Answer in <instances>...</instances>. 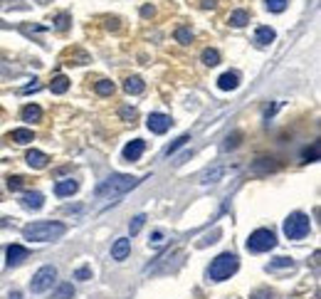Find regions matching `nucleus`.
<instances>
[{
	"instance_id": "35",
	"label": "nucleus",
	"mask_w": 321,
	"mask_h": 299,
	"mask_svg": "<svg viewBox=\"0 0 321 299\" xmlns=\"http://www.w3.org/2000/svg\"><path fill=\"white\" fill-rule=\"evenodd\" d=\"M301 159H304V161H316V159H319V146L314 143L311 148H306V151H304V156H301Z\"/></svg>"
},
{
	"instance_id": "39",
	"label": "nucleus",
	"mask_w": 321,
	"mask_h": 299,
	"mask_svg": "<svg viewBox=\"0 0 321 299\" xmlns=\"http://www.w3.org/2000/svg\"><path fill=\"white\" fill-rule=\"evenodd\" d=\"M151 245H153V247H160V245H163V233H160V230H156V233H153V240H151Z\"/></svg>"
},
{
	"instance_id": "6",
	"label": "nucleus",
	"mask_w": 321,
	"mask_h": 299,
	"mask_svg": "<svg viewBox=\"0 0 321 299\" xmlns=\"http://www.w3.org/2000/svg\"><path fill=\"white\" fill-rule=\"evenodd\" d=\"M55 279H57V267L45 265V267H40V269L35 272V277H32V282H30V289H32L35 294H42V292H47V289L55 284Z\"/></svg>"
},
{
	"instance_id": "18",
	"label": "nucleus",
	"mask_w": 321,
	"mask_h": 299,
	"mask_svg": "<svg viewBox=\"0 0 321 299\" xmlns=\"http://www.w3.org/2000/svg\"><path fill=\"white\" fill-rule=\"evenodd\" d=\"M23 121H30V124H35V121H40L42 119V109L37 106V104H28L25 109H23Z\"/></svg>"
},
{
	"instance_id": "11",
	"label": "nucleus",
	"mask_w": 321,
	"mask_h": 299,
	"mask_svg": "<svg viewBox=\"0 0 321 299\" xmlns=\"http://www.w3.org/2000/svg\"><path fill=\"white\" fill-rule=\"evenodd\" d=\"M77 191H79V183L72 181V178H64V181H57V183H55V196H57V198H67V196H72V193H77Z\"/></svg>"
},
{
	"instance_id": "40",
	"label": "nucleus",
	"mask_w": 321,
	"mask_h": 299,
	"mask_svg": "<svg viewBox=\"0 0 321 299\" xmlns=\"http://www.w3.org/2000/svg\"><path fill=\"white\" fill-rule=\"evenodd\" d=\"M215 5H218V0H200V8H205V10H208V8L213 10Z\"/></svg>"
},
{
	"instance_id": "7",
	"label": "nucleus",
	"mask_w": 321,
	"mask_h": 299,
	"mask_svg": "<svg viewBox=\"0 0 321 299\" xmlns=\"http://www.w3.org/2000/svg\"><path fill=\"white\" fill-rule=\"evenodd\" d=\"M171 116H166V114H160V111H153V114H148V119H146V126H148V131L151 133H166L168 129H171Z\"/></svg>"
},
{
	"instance_id": "2",
	"label": "nucleus",
	"mask_w": 321,
	"mask_h": 299,
	"mask_svg": "<svg viewBox=\"0 0 321 299\" xmlns=\"http://www.w3.org/2000/svg\"><path fill=\"white\" fill-rule=\"evenodd\" d=\"M138 183H141V181H138V178H133V176H126V173H114V176L104 178V181L94 188V198H106V196L116 198V196H124V193L133 191Z\"/></svg>"
},
{
	"instance_id": "10",
	"label": "nucleus",
	"mask_w": 321,
	"mask_h": 299,
	"mask_svg": "<svg viewBox=\"0 0 321 299\" xmlns=\"http://www.w3.org/2000/svg\"><path fill=\"white\" fill-rule=\"evenodd\" d=\"M128 252H131V240H128V237H119V240H114V245H111V260L124 262V260L128 257Z\"/></svg>"
},
{
	"instance_id": "17",
	"label": "nucleus",
	"mask_w": 321,
	"mask_h": 299,
	"mask_svg": "<svg viewBox=\"0 0 321 299\" xmlns=\"http://www.w3.org/2000/svg\"><path fill=\"white\" fill-rule=\"evenodd\" d=\"M143 89H146V84H143L141 77H128V79L124 82V92H126V94H141Z\"/></svg>"
},
{
	"instance_id": "32",
	"label": "nucleus",
	"mask_w": 321,
	"mask_h": 299,
	"mask_svg": "<svg viewBox=\"0 0 321 299\" xmlns=\"http://www.w3.org/2000/svg\"><path fill=\"white\" fill-rule=\"evenodd\" d=\"M69 20H72V18H69V13H60V15H57L55 28H57V30H67V28H69Z\"/></svg>"
},
{
	"instance_id": "33",
	"label": "nucleus",
	"mask_w": 321,
	"mask_h": 299,
	"mask_svg": "<svg viewBox=\"0 0 321 299\" xmlns=\"http://www.w3.org/2000/svg\"><path fill=\"white\" fill-rule=\"evenodd\" d=\"M23 186H25V178H23V176H10V178H8V188H10V191H20Z\"/></svg>"
},
{
	"instance_id": "24",
	"label": "nucleus",
	"mask_w": 321,
	"mask_h": 299,
	"mask_svg": "<svg viewBox=\"0 0 321 299\" xmlns=\"http://www.w3.org/2000/svg\"><path fill=\"white\" fill-rule=\"evenodd\" d=\"M188 141H191V133H183V136H178V138H176V141H173V143L166 148V151H163V156H173V154L178 151V148H183Z\"/></svg>"
},
{
	"instance_id": "13",
	"label": "nucleus",
	"mask_w": 321,
	"mask_h": 299,
	"mask_svg": "<svg viewBox=\"0 0 321 299\" xmlns=\"http://www.w3.org/2000/svg\"><path fill=\"white\" fill-rule=\"evenodd\" d=\"M25 161H28V166L30 168H45L47 164H50V156L47 154H42V151H35V148H32V151H28V156H25Z\"/></svg>"
},
{
	"instance_id": "34",
	"label": "nucleus",
	"mask_w": 321,
	"mask_h": 299,
	"mask_svg": "<svg viewBox=\"0 0 321 299\" xmlns=\"http://www.w3.org/2000/svg\"><path fill=\"white\" fill-rule=\"evenodd\" d=\"M74 279H82V282L92 279V267H79V269H74Z\"/></svg>"
},
{
	"instance_id": "9",
	"label": "nucleus",
	"mask_w": 321,
	"mask_h": 299,
	"mask_svg": "<svg viewBox=\"0 0 321 299\" xmlns=\"http://www.w3.org/2000/svg\"><path fill=\"white\" fill-rule=\"evenodd\" d=\"M20 205L28 208V210H40L45 205V196L37 193V191H28V193L20 196Z\"/></svg>"
},
{
	"instance_id": "36",
	"label": "nucleus",
	"mask_w": 321,
	"mask_h": 299,
	"mask_svg": "<svg viewBox=\"0 0 321 299\" xmlns=\"http://www.w3.org/2000/svg\"><path fill=\"white\" fill-rule=\"evenodd\" d=\"M136 116H138V111H136V109H128V106H124V109H121V119H124V121H131V124H133V121H136Z\"/></svg>"
},
{
	"instance_id": "5",
	"label": "nucleus",
	"mask_w": 321,
	"mask_h": 299,
	"mask_svg": "<svg viewBox=\"0 0 321 299\" xmlns=\"http://www.w3.org/2000/svg\"><path fill=\"white\" fill-rule=\"evenodd\" d=\"M274 245H277V235L272 230H267V228H259L247 237V250L250 252H269Z\"/></svg>"
},
{
	"instance_id": "27",
	"label": "nucleus",
	"mask_w": 321,
	"mask_h": 299,
	"mask_svg": "<svg viewBox=\"0 0 321 299\" xmlns=\"http://www.w3.org/2000/svg\"><path fill=\"white\" fill-rule=\"evenodd\" d=\"M176 40H178L181 45H191V42H193V30H191V28H178V30H176Z\"/></svg>"
},
{
	"instance_id": "25",
	"label": "nucleus",
	"mask_w": 321,
	"mask_h": 299,
	"mask_svg": "<svg viewBox=\"0 0 321 299\" xmlns=\"http://www.w3.org/2000/svg\"><path fill=\"white\" fill-rule=\"evenodd\" d=\"M289 5V0H264V8L269 13H284Z\"/></svg>"
},
{
	"instance_id": "14",
	"label": "nucleus",
	"mask_w": 321,
	"mask_h": 299,
	"mask_svg": "<svg viewBox=\"0 0 321 299\" xmlns=\"http://www.w3.org/2000/svg\"><path fill=\"white\" fill-rule=\"evenodd\" d=\"M279 168V164L277 161H272V159H259V161H255L252 164V173L255 176H264V173H272V171H277Z\"/></svg>"
},
{
	"instance_id": "15",
	"label": "nucleus",
	"mask_w": 321,
	"mask_h": 299,
	"mask_svg": "<svg viewBox=\"0 0 321 299\" xmlns=\"http://www.w3.org/2000/svg\"><path fill=\"white\" fill-rule=\"evenodd\" d=\"M23 260H28V250L23 245H10L8 247V267H18Z\"/></svg>"
},
{
	"instance_id": "38",
	"label": "nucleus",
	"mask_w": 321,
	"mask_h": 299,
	"mask_svg": "<svg viewBox=\"0 0 321 299\" xmlns=\"http://www.w3.org/2000/svg\"><path fill=\"white\" fill-rule=\"evenodd\" d=\"M237 138H240V133H232V136H227V143L223 146L225 151H230V148H235V146H237Z\"/></svg>"
},
{
	"instance_id": "41",
	"label": "nucleus",
	"mask_w": 321,
	"mask_h": 299,
	"mask_svg": "<svg viewBox=\"0 0 321 299\" xmlns=\"http://www.w3.org/2000/svg\"><path fill=\"white\" fill-rule=\"evenodd\" d=\"M141 15H143V18H153V8H151V5H143V8H141Z\"/></svg>"
},
{
	"instance_id": "29",
	"label": "nucleus",
	"mask_w": 321,
	"mask_h": 299,
	"mask_svg": "<svg viewBox=\"0 0 321 299\" xmlns=\"http://www.w3.org/2000/svg\"><path fill=\"white\" fill-rule=\"evenodd\" d=\"M10 8H18V10H28L30 5H23V0H0V10H10Z\"/></svg>"
},
{
	"instance_id": "1",
	"label": "nucleus",
	"mask_w": 321,
	"mask_h": 299,
	"mask_svg": "<svg viewBox=\"0 0 321 299\" xmlns=\"http://www.w3.org/2000/svg\"><path fill=\"white\" fill-rule=\"evenodd\" d=\"M64 233H67V225L57 223V220H37V223H30L23 228V235L30 242H52V240L62 237Z\"/></svg>"
},
{
	"instance_id": "20",
	"label": "nucleus",
	"mask_w": 321,
	"mask_h": 299,
	"mask_svg": "<svg viewBox=\"0 0 321 299\" xmlns=\"http://www.w3.org/2000/svg\"><path fill=\"white\" fill-rule=\"evenodd\" d=\"M10 138L15 143H30V141H35V133H32V129H15L10 133Z\"/></svg>"
},
{
	"instance_id": "42",
	"label": "nucleus",
	"mask_w": 321,
	"mask_h": 299,
	"mask_svg": "<svg viewBox=\"0 0 321 299\" xmlns=\"http://www.w3.org/2000/svg\"><path fill=\"white\" fill-rule=\"evenodd\" d=\"M8 299H23V294H20V292H10V297H8Z\"/></svg>"
},
{
	"instance_id": "22",
	"label": "nucleus",
	"mask_w": 321,
	"mask_h": 299,
	"mask_svg": "<svg viewBox=\"0 0 321 299\" xmlns=\"http://www.w3.org/2000/svg\"><path fill=\"white\" fill-rule=\"evenodd\" d=\"M114 82H109V79H99L96 84H94V92L99 94V97H111L114 94Z\"/></svg>"
},
{
	"instance_id": "31",
	"label": "nucleus",
	"mask_w": 321,
	"mask_h": 299,
	"mask_svg": "<svg viewBox=\"0 0 321 299\" xmlns=\"http://www.w3.org/2000/svg\"><path fill=\"white\" fill-rule=\"evenodd\" d=\"M225 173H227V168H215V171H210V173L205 176L203 183H218V178H223Z\"/></svg>"
},
{
	"instance_id": "3",
	"label": "nucleus",
	"mask_w": 321,
	"mask_h": 299,
	"mask_svg": "<svg viewBox=\"0 0 321 299\" xmlns=\"http://www.w3.org/2000/svg\"><path fill=\"white\" fill-rule=\"evenodd\" d=\"M237 267H240L237 255H232V252H223V255H218V257L210 262V267H208V277H210L213 282H223V279H230V277L237 272Z\"/></svg>"
},
{
	"instance_id": "26",
	"label": "nucleus",
	"mask_w": 321,
	"mask_h": 299,
	"mask_svg": "<svg viewBox=\"0 0 321 299\" xmlns=\"http://www.w3.org/2000/svg\"><path fill=\"white\" fill-rule=\"evenodd\" d=\"M203 62L208 65V67H215V65H220V52L218 50H203Z\"/></svg>"
},
{
	"instance_id": "21",
	"label": "nucleus",
	"mask_w": 321,
	"mask_h": 299,
	"mask_svg": "<svg viewBox=\"0 0 321 299\" xmlns=\"http://www.w3.org/2000/svg\"><path fill=\"white\" fill-rule=\"evenodd\" d=\"M67 89H69V79H67L64 74L55 77V79H52V84H50V92H52V94H64Z\"/></svg>"
},
{
	"instance_id": "30",
	"label": "nucleus",
	"mask_w": 321,
	"mask_h": 299,
	"mask_svg": "<svg viewBox=\"0 0 321 299\" xmlns=\"http://www.w3.org/2000/svg\"><path fill=\"white\" fill-rule=\"evenodd\" d=\"M143 223H146V215H136V218L131 220V225H128V233H131V237L141 233V228H143Z\"/></svg>"
},
{
	"instance_id": "16",
	"label": "nucleus",
	"mask_w": 321,
	"mask_h": 299,
	"mask_svg": "<svg viewBox=\"0 0 321 299\" xmlns=\"http://www.w3.org/2000/svg\"><path fill=\"white\" fill-rule=\"evenodd\" d=\"M274 30L272 28H267V25H262V28H257V33H255V42L259 45V47H267L269 42H274Z\"/></svg>"
},
{
	"instance_id": "23",
	"label": "nucleus",
	"mask_w": 321,
	"mask_h": 299,
	"mask_svg": "<svg viewBox=\"0 0 321 299\" xmlns=\"http://www.w3.org/2000/svg\"><path fill=\"white\" fill-rule=\"evenodd\" d=\"M291 267H294L291 257H277L274 262H269V265H267V272H277V269H291Z\"/></svg>"
},
{
	"instance_id": "43",
	"label": "nucleus",
	"mask_w": 321,
	"mask_h": 299,
	"mask_svg": "<svg viewBox=\"0 0 321 299\" xmlns=\"http://www.w3.org/2000/svg\"><path fill=\"white\" fill-rule=\"evenodd\" d=\"M37 3H42V5H47V3H52V0H37Z\"/></svg>"
},
{
	"instance_id": "4",
	"label": "nucleus",
	"mask_w": 321,
	"mask_h": 299,
	"mask_svg": "<svg viewBox=\"0 0 321 299\" xmlns=\"http://www.w3.org/2000/svg\"><path fill=\"white\" fill-rule=\"evenodd\" d=\"M309 230H311V223H309V215H304V213H291L284 220V235L289 240H301L309 235Z\"/></svg>"
},
{
	"instance_id": "28",
	"label": "nucleus",
	"mask_w": 321,
	"mask_h": 299,
	"mask_svg": "<svg viewBox=\"0 0 321 299\" xmlns=\"http://www.w3.org/2000/svg\"><path fill=\"white\" fill-rule=\"evenodd\" d=\"M72 297H74L72 284H60V287H57V292L52 294V299H72Z\"/></svg>"
},
{
	"instance_id": "19",
	"label": "nucleus",
	"mask_w": 321,
	"mask_h": 299,
	"mask_svg": "<svg viewBox=\"0 0 321 299\" xmlns=\"http://www.w3.org/2000/svg\"><path fill=\"white\" fill-rule=\"evenodd\" d=\"M227 23H230L232 28H245V25L250 23V13H247V10H235V13H230Z\"/></svg>"
},
{
	"instance_id": "8",
	"label": "nucleus",
	"mask_w": 321,
	"mask_h": 299,
	"mask_svg": "<svg viewBox=\"0 0 321 299\" xmlns=\"http://www.w3.org/2000/svg\"><path fill=\"white\" fill-rule=\"evenodd\" d=\"M143 151H146V141H141V138H133L131 143H126V146H124L121 159L131 164V161H138V159L143 156Z\"/></svg>"
},
{
	"instance_id": "37",
	"label": "nucleus",
	"mask_w": 321,
	"mask_h": 299,
	"mask_svg": "<svg viewBox=\"0 0 321 299\" xmlns=\"http://www.w3.org/2000/svg\"><path fill=\"white\" fill-rule=\"evenodd\" d=\"M250 299H272V292H269V289H257Z\"/></svg>"
},
{
	"instance_id": "12",
	"label": "nucleus",
	"mask_w": 321,
	"mask_h": 299,
	"mask_svg": "<svg viewBox=\"0 0 321 299\" xmlns=\"http://www.w3.org/2000/svg\"><path fill=\"white\" fill-rule=\"evenodd\" d=\"M240 87V74L237 72H225V74H220V79H218V89H223V92H232V89H237Z\"/></svg>"
}]
</instances>
